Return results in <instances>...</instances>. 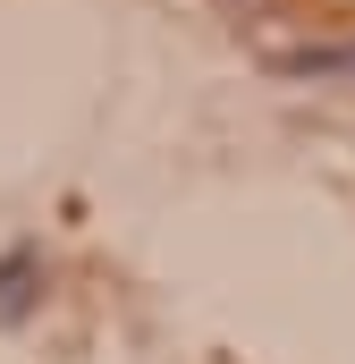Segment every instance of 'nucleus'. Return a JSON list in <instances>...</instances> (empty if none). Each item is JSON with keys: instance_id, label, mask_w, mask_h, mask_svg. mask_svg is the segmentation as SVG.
Returning <instances> with one entry per match:
<instances>
[{"instance_id": "nucleus-1", "label": "nucleus", "mask_w": 355, "mask_h": 364, "mask_svg": "<svg viewBox=\"0 0 355 364\" xmlns=\"http://www.w3.org/2000/svg\"><path fill=\"white\" fill-rule=\"evenodd\" d=\"M34 305H43V255L34 246H9L0 255V331H17Z\"/></svg>"}]
</instances>
